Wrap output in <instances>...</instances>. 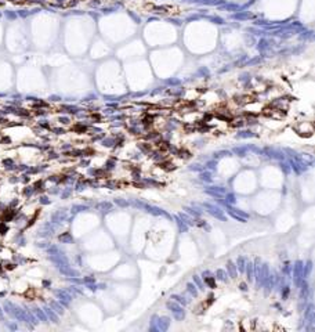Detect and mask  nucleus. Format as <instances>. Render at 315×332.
<instances>
[{"label": "nucleus", "instance_id": "nucleus-9", "mask_svg": "<svg viewBox=\"0 0 315 332\" xmlns=\"http://www.w3.org/2000/svg\"><path fill=\"white\" fill-rule=\"evenodd\" d=\"M245 266H246L247 278H249V281H251V280H253V268H254V266H253V263H251V262H247Z\"/></svg>", "mask_w": 315, "mask_h": 332}, {"label": "nucleus", "instance_id": "nucleus-2", "mask_svg": "<svg viewBox=\"0 0 315 332\" xmlns=\"http://www.w3.org/2000/svg\"><path fill=\"white\" fill-rule=\"evenodd\" d=\"M203 208L207 209L211 216H214L216 219H220V220H225V216L223 214V210L220 209L219 206H214V205H210V204H203Z\"/></svg>", "mask_w": 315, "mask_h": 332}, {"label": "nucleus", "instance_id": "nucleus-20", "mask_svg": "<svg viewBox=\"0 0 315 332\" xmlns=\"http://www.w3.org/2000/svg\"><path fill=\"white\" fill-rule=\"evenodd\" d=\"M185 210H187L189 214H192V216H195V217H198V216H201V212H196L195 209H192V208H185Z\"/></svg>", "mask_w": 315, "mask_h": 332}, {"label": "nucleus", "instance_id": "nucleus-19", "mask_svg": "<svg viewBox=\"0 0 315 332\" xmlns=\"http://www.w3.org/2000/svg\"><path fill=\"white\" fill-rule=\"evenodd\" d=\"M194 282H195L198 287H199V289H201V291H203V289H205V288H203V284H202V281L199 280V277H198V275H194Z\"/></svg>", "mask_w": 315, "mask_h": 332}, {"label": "nucleus", "instance_id": "nucleus-11", "mask_svg": "<svg viewBox=\"0 0 315 332\" xmlns=\"http://www.w3.org/2000/svg\"><path fill=\"white\" fill-rule=\"evenodd\" d=\"M216 275H217L219 280H221V281H224V282L228 281V275H227V273H225L224 270H217V271H216Z\"/></svg>", "mask_w": 315, "mask_h": 332}, {"label": "nucleus", "instance_id": "nucleus-14", "mask_svg": "<svg viewBox=\"0 0 315 332\" xmlns=\"http://www.w3.org/2000/svg\"><path fill=\"white\" fill-rule=\"evenodd\" d=\"M115 204L118 205V206H120V208H127V206H129L127 201L122 199V198H116V199H115Z\"/></svg>", "mask_w": 315, "mask_h": 332}, {"label": "nucleus", "instance_id": "nucleus-22", "mask_svg": "<svg viewBox=\"0 0 315 332\" xmlns=\"http://www.w3.org/2000/svg\"><path fill=\"white\" fill-rule=\"evenodd\" d=\"M239 288H241V291H247V285L246 284H245V282H242V284H241V285H239Z\"/></svg>", "mask_w": 315, "mask_h": 332}, {"label": "nucleus", "instance_id": "nucleus-3", "mask_svg": "<svg viewBox=\"0 0 315 332\" xmlns=\"http://www.w3.org/2000/svg\"><path fill=\"white\" fill-rule=\"evenodd\" d=\"M167 307L173 311V316H174V318H176V320H183L184 317H185L184 310L181 309L178 305H176L174 302H167Z\"/></svg>", "mask_w": 315, "mask_h": 332}, {"label": "nucleus", "instance_id": "nucleus-25", "mask_svg": "<svg viewBox=\"0 0 315 332\" xmlns=\"http://www.w3.org/2000/svg\"><path fill=\"white\" fill-rule=\"evenodd\" d=\"M207 166H209V168H214V162H209Z\"/></svg>", "mask_w": 315, "mask_h": 332}, {"label": "nucleus", "instance_id": "nucleus-21", "mask_svg": "<svg viewBox=\"0 0 315 332\" xmlns=\"http://www.w3.org/2000/svg\"><path fill=\"white\" fill-rule=\"evenodd\" d=\"M180 219H181L183 222H185V223H188V224H194V222H192L191 219L188 217L187 214H183V213H181V214H180Z\"/></svg>", "mask_w": 315, "mask_h": 332}, {"label": "nucleus", "instance_id": "nucleus-5", "mask_svg": "<svg viewBox=\"0 0 315 332\" xmlns=\"http://www.w3.org/2000/svg\"><path fill=\"white\" fill-rule=\"evenodd\" d=\"M303 271H304V266H303V262L297 260L296 264H294V281L296 284L300 282V277H303Z\"/></svg>", "mask_w": 315, "mask_h": 332}, {"label": "nucleus", "instance_id": "nucleus-23", "mask_svg": "<svg viewBox=\"0 0 315 332\" xmlns=\"http://www.w3.org/2000/svg\"><path fill=\"white\" fill-rule=\"evenodd\" d=\"M59 239H62V241H72V238H71L69 235H65V237H62V238H59Z\"/></svg>", "mask_w": 315, "mask_h": 332}, {"label": "nucleus", "instance_id": "nucleus-7", "mask_svg": "<svg viewBox=\"0 0 315 332\" xmlns=\"http://www.w3.org/2000/svg\"><path fill=\"white\" fill-rule=\"evenodd\" d=\"M169 318L167 317H162V318H159V323H158V327H159L160 331H166L167 329V327H169Z\"/></svg>", "mask_w": 315, "mask_h": 332}, {"label": "nucleus", "instance_id": "nucleus-13", "mask_svg": "<svg viewBox=\"0 0 315 332\" xmlns=\"http://www.w3.org/2000/svg\"><path fill=\"white\" fill-rule=\"evenodd\" d=\"M176 220H177V224H178V228H180V231H181V232H185V231H187L188 227L185 226V223H184L183 220H181L180 217H176Z\"/></svg>", "mask_w": 315, "mask_h": 332}, {"label": "nucleus", "instance_id": "nucleus-18", "mask_svg": "<svg viewBox=\"0 0 315 332\" xmlns=\"http://www.w3.org/2000/svg\"><path fill=\"white\" fill-rule=\"evenodd\" d=\"M171 299H176L178 303H181L183 306L187 305V300L184 299V298H181V296H178V295H173V296H171Z\"/></svg>", "mask_w": 315, "mask_h": 332}, {"label": "nucleus", "instance_id": "nucleus-15", "mask_svg": "<svg viewBox=\"0 0 315 332\" xmlns=\"http://www.w3.org/2000/svg\"><path fill=\"white\" fill-rule=\"evenodd\" d=\"M187 288H188V292H189V293H191L192 296H198V291H196V287H195V285H194V284H188V285H187Z\"/></svg>", "mask_w": 315, "mask_h": 332}, {"label": "nucleus", "instance_id": "nucleus-24", "mask_svg": "<svg viewBox=\"0 0 315 332\" xmlns=\"http://www.w3.org/2000/svg\"><path fill=\"white\" fill-rule=\"evenodd\" d=\"M288 293H289V288L286 287V288H285V291H283V293H282V298H286V296H288Z\"/></svg>", "mask_w": 315, "mask_h": 332}, {"label": "nucleus", "instance_id": "nucleus-16", "mask_svg": "<svg viewBox=\"0 0 315 332\" xmlns=\"http://www.w3.org/2000/svg\"><path fill=\"white\" fill-rule=\"evenodd\" d=\"M201 180L210 183V181H211V176H210V173H207V172H202V173H201Z\"/></svg>", "mask_w": 315, "mask_h": 332}, {"label": "nucleus", "instance_id": "nucleus-6", "mask_svg": "<svg viewBox=\"0 0 315 332\" xmlns=\"http://www.w3.org/2000/svg\"><path fill=\"white\" fill-rule=\"evenodd\" d=\"M97 209L100 210L101 213H108L112 210V204L111 202H101L97 205Z\"/></svg>", "mask_w": 315, "mask_h": 332}, {"label": "nucleus", "instance_id": "nucleus-8", "mask_svg": "<svg viewBox=\"0 0 315 332\" xmlns=\"http://www.w3.org/2000/svg\"><path fill=\"white\" fill-rule=\"evenodd\" d=\"M227 270L229 271V277L231 278H235V275H236V266H234V263L231 262V260H228L227 262Z\"/></svg>", "mask_w": 315, "mask_h": 332}, {"label": "nucleus", "instance_id": "nucleus-17", "mask_svg": "<svg viewBox=\"0 0 315 332\" xmlns=\"http://www.w3.org/2000/svg\"><path fill=\"white\" fill-rule=\"evenodd\" d=\"M225 202H227V204H229V205H232V204H235V195H234V194H227V195H225Z\"/></svg>", "mask_w": 315, "mask_h": 332}, {"label": "nucleus", "instance_id": "nucleus-10", "mask_svg": "<svg viewBox=\"0 0 315 332\" xmlns=\"http://www.w3.org/2000/svg\"><path fill=\"white\" fill-rule=\"evenodd\" d=\"M236 267L239 268V271H241V273H243V271H245V264H246V259H245V257H243V256H239V257H238V260H236Z\"/></svg>", "mask_w": 315, "mask_h": 332}, {"label": "nucleus", "instance_id": "nucleus-4", "mask_svg": "<svg viewBox=\"0 0 315 332\" xmlns=\"http://www.w3.org/2000/svg\"><path fill=\"white\" fill-rule=\"evenodd\" d=\"M257 285H264L265 280L268 277V264H264L261 270H257Z\"/></svg>", "mask_w": 315, "mask_h": 332}, {"label": "nucleus", "instance_id": "nucleus-1", "mask_svg": "<svg viewBox=\"0 0 315 332\" xmlns=\"http://www.w3.org/2000/svg\"><path fill=\"white\" fill-rule=\"evenodd\" d=\"M131 204L136 206V208H140V209H145L146 212H149V213L152 214H156V216H164V217H167V219H171L170 217V214H167L164 210L159 209V208H156V206H152V205H148L145 204V202H141V201H137V199H133L131 201Z\"/></svg>", "mask_w": 315, "mask_h": 332}, {"label": "nucleus", "instance_id": "nucleus-12", "mask_svg": "<svg viewBox=\"0 0 315 332\" xmlns=\"http://www.w3.org/2000/svg\"><path fill=\"white\" fill-rule=\"evenodd\" d=\"M203 278H205V282L207 284V285H209L210 288H216V282H214V278H216V277H210V275H206V277H203Z\"/></svg>", "mask_w": 315, "mask_h": 332}]
</instances>
